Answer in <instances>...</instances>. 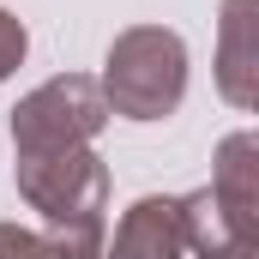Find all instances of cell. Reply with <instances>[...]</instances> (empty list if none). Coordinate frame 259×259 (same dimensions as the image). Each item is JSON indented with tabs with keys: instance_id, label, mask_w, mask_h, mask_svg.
Instances as JSON below:
<instances>
[{
	"instance_id": "obj_1",
	"label": "cell",
	"mask_w": 259,
	"mask_h": 259,
	"mask_svg": "<svg viewBox=\"0 0 259 259\" xmlns=\"http://www.w3.org/2000/svg\"><path fill=\"white\" fill-rule=\"evenodd\" d=\"M97 84H103L109 115L163 121L187 97V42L163 24H133L109 42V66H103Z\"/></svg>"
},
{
	"instance_id": "obj_2",
	"label": "cell",
	"mask_w": 259,
	"mask_h": 259,
	"mask_svg": "<svg viewBox=\"0 0 259 259\" xmlns=\"http://www.w3.org/2000/svg\"><path fill=\"white\" fill-rule=\"evenodd\" d=\"M109 121V103H103V84L84 78V72H61L49 84H36L18 109H12V145L18 157H49V151H72V145H91Z\"/></svg>"
},
{
	"instance_id": "obj_3",
	"label": "cell",
	"mask_w": 259,
	"mask_h": 259,
	"mask_svg": "<svg viewBox=\"0 0 259 259\" xmlns=\"http://www.w3.org/2000/svg\"><path fill=\"white\" fill-rule=\"evenodd\" d=\"M18 193L49 223H91V217L109 211V169L91 145L49 151V157H18Z\"/></svg>"
},
{
	"instance_id": "obj_4",
	"label": "cell",
	"mask_w": 259,
	"mask_h": 259,
	"mask_svg": "<svg viewBox=\"0 0 259 259\" xmlns=\"http://www.w3.org/2000/svg\"><path fill=\"white\" fill-rule=\"evenodd\" d=\"M187 235H181V199L169 193H145L127 205L115 247H103V259H181Z\"/></svg>"
},
{
	"instance_id": "obj_5",
	"label": "cell",
	"mask_w": 259,
	"mask_h": 259,
	"mask_svg": "<svg viewBox=\"0 0 259 259\" xmlns=\"http://www.w3.org/2000/svg\"><path fill=\"white\" fill-rule=\"evenodd\" d=\"M217 84L235 109L259 103V24L253 0H223V36H217Z\"/></svg>"
},
{
	"instance_id": "obj_6",
	"label": "cell",
	"mask_w": 259,
	"mask_h": 259,
	"mask_svg": "<svg viewBox=\"0 0 259 259\" xmlns=\"http://www.w3.org/2000/svg\"><path fill=\"white\" fill-rule=\"evenodd\" d=\"M211 199L223 205V217L235 223V235L253 241V223H259V139L253 133H229V139H223Z\"/></svg>"
},
{
	"instance_id": "obj_7",
	"label": "cell",
	"mask_w": 259,
	"mask_h": 259,
	"mask_svg": "<svg viewBox=\"0 0 259 259\" xmlns=\"http://www.w3.org/2000/svg\"><path fill=\"white\" fill-rule=\"evenodd\" d=\"M181 235L199 253H223V247H241L247 241V235H235V223L223 217V205L211 199V187H199V193L181 199Z\"/></svg>"
},
{
	"instance_id": "obj_8",
	"label": "cell",
	"mask_w": 259,
	"mask_h": 259,
	"mask_svg": "<svg viewBox=\"0 0 259 259\" xmlns=\"http://www.w3.org/2000/svg\"><path fill=\"white\" fill-rule=\"evenodd\" d=\"M0 259H49V241H42L36 229L0 223Z\"/></svg>"
},
{
	"instance_id": "obj_9",
	"label": "cell",
	"mask_w": 259,
	"mask_h": 259,
	"mask_svg": "<svg viewBox=\"0 0 259 259\" xmlns=\"http://www.w3.org/2000/svg\"><path fill=\"white\" fill-rule=\"evenodd\" d=\"M24 49H30V36H24V24L0 6V78H12V66L24 61Z\"/></svg>"
},
{
	"instance_id": "obj_10",
	"label": "cell",
	"mask_w": 259,
	"mask_h": 259,
	"mask_svg": "<svg viewBox=\"0 0 259 259\" xmlns=\"http://www.w3.org/2000/svg\"><path fill=\"white\" fill-rule=\"evenodd\" d=\"M205 259H259L253 241H241V247H223V253H205Z\"/></svg>"
}]
</instances>
